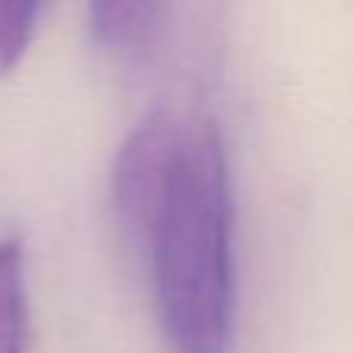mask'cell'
Wrapping results in <instances>:
<instances>
[{
	"mask_svg": "<svg viewBox=\"0 0 353 353\" xmlns=\"http://www.w3.org/2000/svg\"><path fill=\"white\" fill-rule=\"evenodd\" d=\"M155 313L174 353H230L232 341V189L217 124L195 118L146 226Z\"/></svg>",
	"mask_w": 353,
	"mask_h": 353,
	"instance_id": "cell-1",
	"label": "cell"
},
{
	"mask_svg": "<svg viewBox=\"0 0 353 353\" xmlns=\"http://www.w3.org/2000/svg\"><path fill=\"white\" fill-rule=\"evenodd\" d=\"M195 118L176 109H152L118 149L112 168V201L121 232L134 248H140L146 226L155 214L161 192L171 180L176 161L192 137Z\"/></svg>",
	"mask_w": 353,
	"mask_h": 353,
	"instance_id": "cell-2",
	"label": "cell"
},
{
	"mask_svg": "<svg viewBox=\"0 0 353 353\" xmlns=\"http://www.w3.org/2000/svg\"><path fill=\"white\" fill-rule=\"evenodd\" d=\"M168 6L155 0H97L90 3V31L103 47L134 53L159 41Z\"/></svg>",
	"mask_w": 353,
	"mask_h": 353,
	"instance_id": "cell-3",
	"label": "cell"
},
{
	"mask_svg": "<svg viewBox=\"0 0 353 353\" xmlns=\"http://www.w3.org/2000/svg\"><path fill=\"white\" fill-rule=\"evenodd\" d=\"M28 298H25V248L19 239H0V353H25Z\"/></svg>",
	"mask_w": 353,
	"mask_h": 353,
	"instance_id": "cell-4",
	"label": "cell"
},
{
	"mask_svg": "<svg viewBox=\"0 0 353 353\" xmlns=\"http://www.w3.org/2000/svg\"><path fill=\"white\" fill-rule=\"evenodd\" d=\"M41 3L34 0H0V74L12 72L37 31Z\"/></svg>",
	"mask_w": 353,
	"mask_h": 353,
	"instance_id": "cell-5",
	"label": "cell"
}]
</instances>
